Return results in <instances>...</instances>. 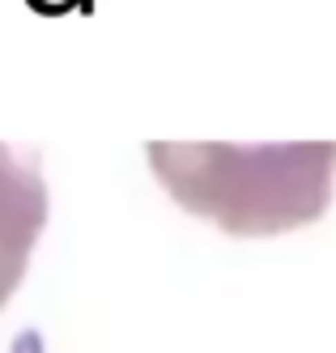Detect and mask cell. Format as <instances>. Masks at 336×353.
I'll return each mask as SVG.
<instances>
[{"label":"cell","instance_id":"1","mask_svg":"<svg viewBox=\"0 0 336 353\" xmlns=\"http://www.w3.org/2000/svg\"><path fill=\"white\" fill-rule=\"evenodd\" d=\"M51 196L39 154H21V149L0 141V311L26 281L30 256L47 230Z\"/></svg>","mask_w":336,"mask_h":353}]
</instances>
